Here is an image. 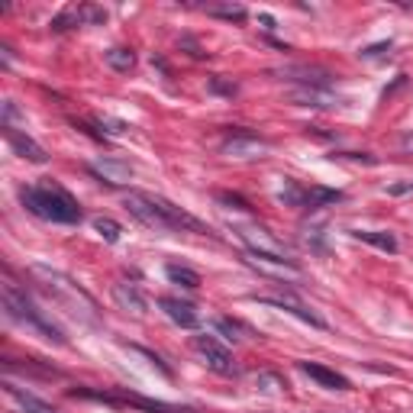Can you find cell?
Here are the masks:
<instances>
[{
	"instance_id": "cell-1",
	"label": "cell",
	"mask_w": 413,
	"mask_h": 413,
	"mask_svg": "<svg viewBox=\"0 0 413 413\" xmlns=\"http://www.w3.org/2000/svg\"><path fill=\"white\" fill-rule=\"evenodd\" d=\"M126 210L133 213L139 223H145V226L152 229H191V233H207V226H203L201 219H194L187 210H181L177 203L165 201V197L159 194H143V191H133V194H126Z\"/></svg>"
},
{
	"instance_id": "cell-2",
	"label": "cell",
	"mask_w": 413,
	"mask_h": 413,
	"mask_svg": "<svg viewBox=\"0 0 413 413\" xmlns=\"http://www.w3.org/2000/svg\"><path fill=\"white\" fill-rule=\"evenodd\" d=\"M20 201L29 213L49 223H81V203L68 194L61 184L45 181V184H29L20 191Z\"/></svg>"
},
{
	"instance_id": "cell-3",
	"label": "cell",
	"mask_w": 413,
	"mask_h": 413,
	"mask_svg": "<svg viewBox=\"0 0 413 413\" xmlns=\"http://www.w3.org/2000/svg\"><path fill=\"white\" fill-rule=\"evenodd\" d=\"M3 310H7V317L10 320H17V323H23V326H29L33 333H39L43 339H49V342H55V346H65V333H61L55 323L45 317L39 307L26 297V291H20L13 281H7L3 284Z\"/></svg>"
},
{
	"instance_id": "cell-4",
	"label": "cell",
	"mask_w": 413,
	"mask_h": 413,
	"mask_svg": "<svg viewBox=\"0 0 413 413\" xmlns=\"http://www.w3.org/2000/svg\"><path fill=\"white\" fill-rule=\"evenodd\" d=\"M33 275L45 281L43 287L49 291L52 297H55V300H59L61 307H68V313H71V317H78V320H85V323H97V304H94L91 297H87L85 291L75 284V281H68L65 275L45 268V265H36Z\"/></svg>"
},
{
	"instance_id": "cell-5",
	"label": "cell",
	"mask_w": 413,
	"mask_h": 413,
	"mask_svg": "<svg viewBox=\"0 0 413 413\" xmlns=\"http://www.w3.org/2000/svg\"><path fill=\"white\" fill-rule=\"evenodd\" d=\"M233 233L249 245V259L252 261H275V265H294V259H287L284 245L271 236L268 229L255 226V223H233Z\"/></svg>"
},
{
	"instance_id": "cell-6",
	"label": "cell",
	"mask_w": 413,
	"mask_h": 413,
	"mask_svg": "<svg viewBox=\"0 0 413 413\" xmlns=\"http://www.w3.org/2000/svg\"><path fill=\"white\" fill-rule=\"evenodd\" d=\"M194 349L203 355L207 368H213L217 375H236L239 365L233 362V352L226 346H219L213 336H194Z\"/></svg>"
},
{
	"instance_id": "cell-7",
	"label": "cell",
	"mask_w": 413,
	"mask_h": 413,
	"mask_svg": "<svg viewBox=\"0 0 413 413\" xmlns=\"http://www.w3.org/2000/svg\"><path fill=\"white\" fill-rule=\"evenodd\" d=\"M259 304H268V307H278V310H284V313H294L297 320H304V323H310V326H317V329H326V320L323 317H317V313L310 310L307 304H300L294 294H261V297H255Z\"/></svg>"
},
{
	"instance_id": "cell-8",
	"label": "cell",
	"mask_w": 413,
	"mask_h": 413,
	"mask_svg": "<svg viewBox=\"0 0 413 413\" xmlns=\"http://www.w3.org/2000/svg\"><path fill=\"white\" fill-rule=\"evenodd\" d=\"M261 152H268V143L255 133H245V129L229 133L223 139V155H229V159H259Z\"/></svg>"
},
{
	"instance_id": "cell-9",
	"label": "cell",
	"mask_w": 413,
	"mask_h": 413,
	"mask_svg": "<svg viewBox=\"0 0 413 413\" xmlns=\"http://www.w3.org/2000/svg\"><path fill=\"white\" fill-rule=\"evenodd\" d=\"M7 143H10V149H13V152H17L20 159L33 161V165H45V161H49V155H45V149H43V145L36 143L33 136L20 133V129L7 126Z\"/></svg>"
},
{
	"instance_id": "cell-10",
	"label": "cell",
	"mask_w": 413,
	"mask_h": 413,
	"mask_svg": "<svg viewBox=\"0 0 413 413\" xmlns=\"http://www.w3.org/2000/svg\"><path fill=\"white\" fill-rule=\"evenodd\" d=\"M91 171L97 177H103V181H110V184H126V181H133V165L123 159H113V155L97 159L91 165Z\"/></svg>"
},
{
	"instance_id": "cell-11",
	"label": "cell",
	"mask_w": 413,
	"mask_h": 413,
	"mask_svg": "<svg viewBox=\"0 0 413 413\" xmlns=\"http://www.w3.org/2000/svg\"><path fill=\"white\" fill-rule=\"evenodd\" d=\"M159 307L165 310V317H168L171 323H177L181 329H197L201 326V317H197V310L187 300H177V297H161Z\"/></svg>"
},
{
	"instance_id": "cell-12",
	"label": "cell",
	"mask_w": 413,
	"mask_h": 413,
	"mask_svg": "<svg viewBox=\"0 0 413 413\" xmlns=\"http://www.w3.org/2000/svg\"><path fill=\"white\" fill-rule=\"evenodd\" d=\"M300 371L326 391H349V378H342L339 371L326 368V365H320V362H300Z\"/></svg>"
},
{
	"instance_id": "cell-13",
	"label": "cell",
	"mask_w": 413,
	"mask_h": 413,
	"mask_svg": "<svg viewBox=\"0 0 413 413\" xmlns=\"http://www.w3.org/2000/svg\"><path fill=\"white\" fill-rule=\"evenodd\" d=\"M294 103L297 107H339V97L329 87H297Z\"/></svg>"
},
{
	"instance_id": "cell-14",
	"label": "cell",
	"mask_w": 413,
	"mask_h": 413,
	"mask_svg": "<svg viewBox=\"0 0 413 413\" xmlns=\"http://www.w3.org/2000/svg\"><path fill=\"white\" fill-rule=\"evenodd\" d=\"M113 297H117V304L123 307V310H133L136 317H143L145 307H149L136 284H113Z\"/></svg>"
},
{
	"instance_id": "cell-15",
	"label": "cell",
	"mask_w": 413,
	"mask_h": 413,
	"mask_svg": "<svg viewBox=\"0 0 413 413\" xmlns=\"http://www.w3.org/2000/svg\"><path fill=\"white\" fill-rule=\"evenodd\" d=\"M3 388H7V394L13 397V400H17L20 407H23V413H59L55 410V407L52 404H45V400H39V397L36 394H29V391H23V388H17V384H3Z\"/></svg>"
},
{
	"instance_id": "cell-16",
	"label": "cell",
	"mask_w": 413,
	"mask_h": 413,
	"mask_svg": "<svg viewBox=\"0 0 413 413\" xmlns=\"http://www.w3.org/2000/svg\"><path fill=\"white\" fill-rule=\"evenodd\" d=\"M352 236L375 245V249H381V252H391V255L397 252V239L391 233H384V229H352Z\"/></svg>"
},
{
	"instance_id": "cell-17",
	"label": "cell",
	"mask_w": 413,
	"mask_h": 413,
	"mask_svg": "<svg viewBox=\"0 0 413 413\" xmlns=\"http://www.w3.org/2000/svg\"><path fill=\"white\" fill-rule=\"evenodd\" d=\"M165 275H168L175 284L187 287V291H197V287H201V275H197L194 268H187V265H168Z\"/></svg>"
},
{
	"instance_id": "cell-18",
	"label": "cell",
	"mask_w": 413,
	"mask_h": 413,
	"mask_svg": "<svg viewBox=\"0 0 413 413\" xmlns=\"http://www.w3.org/2000/svg\"><path fill=\"white\" fill-rule=\"evenodd\" d=\"M103 61L113 71H133L136 55H133V49H110V52H103Z\"/></svg>"
},
{
	"instance_id": "cell-19",
	"label": "cell",
	"mask_w": 413,
	"mask_h": 413,
	"mask_svg": "<svg viewBox=\"0 0 413 413\" xmlns=\"http://www.w3.org/2000/svg\"><path fill=\"white\" fill-rule=\"evenodd\" d=\"M278 201L287 207H307V191L297 181H284V187L278 191Z\"/></svg>"
},
{
	"instance_id": "cell-20",
	"label": "cell",
	"mask_w": 413,
	"mask_h": 413,
	"mask_svg": "<svg viewBox=\"0 0 413 413\" xmlns=\"http://www.w3.org/2000/svg\"><path fill=\"white\" fill-rule=\"evenodd\" d=\"M336 201H342L339 191H326V187H310V191H307V207H310V210L326 207V203H336Z\"/></svg>"
},
{
	"instance_id": "cell-21",
	"label": "cell",
	"mask_w": 413,
	"mask_h": 413,
	"mask_svg": "<svg viewBox=\"0 0 413 413\" xmlns=\"http://www.w3.org/2000/svg\"><path fill=\"white\" fill-rule=\"evenodd\" d=\"M255 384H259L265 394H281V391L287 388V381L281 378V375H275V371H259V375H255Z\"/></svg>"
},
{
	"instance_id": "cell-22",
	"label": "cell",
	"mask_w": 413,
	"mask_h": 413,
	"mask_svg": "<svg viewBox=\"0 0 413 413\" xmlns=\"http://www.w3.org/2000/svg\"><path fill=\"white\" fill-rule=\"evenodd\" d=\"M94 229H97L107 242H119V233H123V226H119L117 219H110V217H97L94 219Z\"/></svg>"
},
{
	"instance_id": "cell-23",
	"label": "cell",
	"mask_w": 413,
	"mask_h": 413,
	"mask_svg": "<svg viewBox=\"0 0 413 413\" xmlns=\"http://www.w3.org/2000/svg\"><path fill=\"white\" fill-rule=\"evenodd\" d=\"M207 13H213V17L236 20V23H242V20H245V7H239V3H223V7H207Z\"/></svg>"
},
{
	"instance_id": "cell-24",
	"label": "cell",
	"mask_w": 413,
	"mask_h": 413,
	"mask_svg": "<svg viewBox=\"0 0 413 413\" xmlns=\"http://www.w3.org/2000/svg\"><path fill=\"white\" fill-rule=\"evenodd\" d=\"M81 20H87V23H103L107 20V13L97 7H81Z\"/></svg>"
},
{
	"instance_id": "cell-25",
	"label": "cell",
	"mask_w": 413,
	"mask_h": 413,
	"mask_svg": "<svg viewBox=\"0 0 413 413\" xmlns=\"http://www.w3.org/2000/svg\"><path fill=\"white\" fill-rule=\"evenodd\" d=\"M217 329H219V333H223L226 339H239V326H236V323H229V320H223V317L217 320Z\"/></svg>"
},
{
	"instance_id": "cell-26",
	"label": "cell",
	"mask_w": 413,
	"mask_h": 413,
	"mask_svg": "<svg viewBox=\"0 0 413 413\" xmlns=\"http://www.w3.org/2000/svg\"><path fill=\"white\" fill-rule=\"evenodd\" d=\"M210 91H217V94H229V97H233V94H236V85H226V81L213 78V81H210Z\"/></svg>"
},
{
	"instance_id": "cell-27",
	"label": "cell",
	"mask_w": 413,
	"mask_h": 413,
	"mask_svg": "<svg viewBox=\"0 0 413 413\" xmlns=\"http://www.w3.org/2000/svg\"><path fill=\"white\" fill-rule=\"evenodd\" d=\"M400 145H404V152H413V136H404V139H400Z\"/></svg>"
},
{
	"instance_id": "cell-28",
	"label": "cell",
	"mask_w": 413,
	"mask_h": 413,
	"mask_svg": "<svg viewBox=\"0 0 413 413\" xmlns=\"http://www.w3.org/2000/svg\"><path fill=\"white\" fill-rule=\"evenodd\" d=\"M410 184H413V181H410Z\"/></svg>"
}]
</instances>
